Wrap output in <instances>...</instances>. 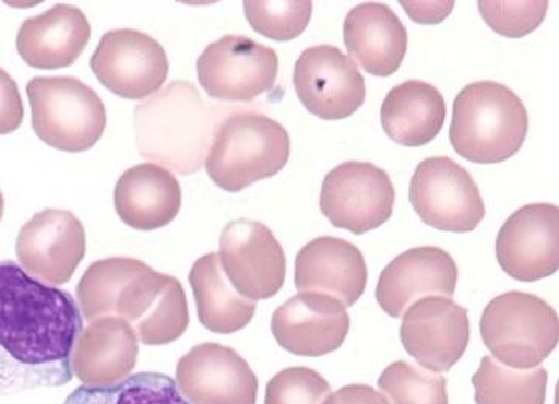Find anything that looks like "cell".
<instances>
[{"label": "cell", "mask_w": 559, "mask_h": 404, "mask_svg": "<svg viewBox=\"0 0 559 404\" xmlns=\"http://www.w3.org/2000/svg\"><path fill=\"white\" fill-rule=\"evenodd\" d=\"M243 10L254 32L265 38L285 43L302 35L312 20L313 3L310 0H247Z\"/></svg>", "instance_id": "cell-31"}, {"label": "cell", "mask_w": 559, "mask_h": 404, "mask_svg": "<svg viewBox=\"0 0 559 404\" xmlns=\"http://www.w3.org/2000/svg\"><path fill=\"white\" fill-rule=\"evenodd\" d=\"M411 205L424 224L448 233H469L485 217L483 195L472 174L448 157L417 166L409 188Z\"/></svg>", "instance_id": "cell-7"}, {"label": "cell", "mask_w": 559, "mask_h": 404, "mask_svg": "<svg viewBox=\"0 0 559 404\" xmlns=\"http://www.w3.org/2000/svg\"><path fill=\"white\" fill-rule=\"evenodd\" d=\"M549 2H479L485 22L499 35L522 38L539 27Z\"/></svg>", "instance_id": "cell-33"}, {"label": "cell", "mask_w": 559, "mask_h": 404, "mask_svg": "<svg viewBox=\"0 0 559 404\" xmlns=\"http://www.w3.org/2000/svg\"><path fill=\"white\" fill-rule=\"evenodd\" d=\"M81 332L83 314L70 293L0 262V396L70 383Z\"/></svg>", "instance_id": "cell-1"}, {"label": "cell", "mask_w": 559, "mask_h": 404, "mask_svg": "<svg viewBox=\"0 0 559 404\" xmlns=\"http://www.w3.org/2000/svg\"><path fill=\"white\" fill-rule=\"evenodd\" d=\"M331 384L310 367H288L266 384L265 404H323Z\"/></svg>", "instance_id": "cell-32"}, {"label": "cell", "mask_w": 559, "mask_h": 404, "mask_svg": "<svg viewBox=\"0 0 559 404\" xmlns=\"http://www.w3.org/2000/svg\"><path fill=\"white\" fill-rule=\"evenodd\" d=\"M344 44L350 57L373 76H391L408 50V32L391 7L365 2L344 21Z\"/></svg>", "instance_id": "cell-22"}, {"label": "cell", "mask_w": 559, "mask_h": 404, "mask_svg": "<svg viewBox=\"0 0 559 404\" xmlns=\"http://www.w3.org/2000/svg\"><path fill=\"white\" fill-rule=\"evenodd\" d=\"M24 121V104L13 78L0 69V135L17 131Z\"/></svg>", "instance_id": "cell-34"}, {"label": "cell", "mask_w": 559, "mask_h": 404, "mask_svg": "<svg viewBox=\"0 0 559 404\" xmlns=\"http://www.w3.org/2000/svg\"><path fill=\"white\" fill-rule=\"evenodd\" d=\"M503 272L521 283L549 277L559 269V210L550 203L522 206L507 218L496 240Z\"/></svg>", "instance_id": "cell-15"}, {"label": "cell", "mask_w": 559, "mask_h": 404, "mask_svg": "<svg viewBox=\"0 0 559 404\" xmlns=\"http://www.w3.org/2000/svg\"><path fill=\"white\" fill-rule=\"evenodd\" d=\"M117 317L128 322L144 346H165L190 325L187 295L176 277L150 269L126 285Z\"/></svg>", "instance_id": "cell-16"}, {"label": "cell", "mask_w": 559, "mask_h": 404, "mask_svg": "<svg viewBox=\"0 0 559 404\" xmlns=\"http://www.w3.org/2000/svg\"><path fill=\"white\" fill-rule=\"evenodd\" d=\"M3 206H5V202H3L2 191H0V221H2L3 216Z\"/></svg>", "instance_id": "cell-36"}, {"label": "cell", "mask_w": 559, "mask_h": 404, "mask_svg": "<svg viewBox=\"0 0 559 404\" xmlns=\"http://www.w3.org/2000/svg\"><path fill=\"white\" fill-rule=\"evenodd\" d=\"M277 70L273 48L236 35L210 44L198 61L200 85L221 102H251L266 94L275 87Z\"/></svg>", "instance_id": "cell-8"}, {"label": "cell", "mask_w": 559, "mask_h": 404, "mask_svg": "<svg viewBox=\"0 0 559 404\" xmlns=\"http://www.w3.org/2000/svg\"><path fill=\"white\" fill-rule=\"evenodd\" d=\"M290 157V136L280 122L264 114L235 112L214 129L206 173L218 188L239 192L270 179Z\"/></svg>", "instance_id": "cell-4"}, {"label": "cell", "mask_w": 559, "mask_h": 404, "mask_svg": "<svg viewBox=\"0 0 559 404\" xmlns=\"http://www.w3.org/2000/svg\"><path fill=\"white\" fill-rule=\"evenodd\" d=\"M447 118V104L435 85L406 81L384 98L381 124L392 142L402 146H425L439 135Z\"/></svg>", "instance_id": "cell-25"}, {"label": "cell", "mask_w": 559, "mask_h": 404, "mask_svg": "<svg viewBox=\"0 0 559 404\" xmlns=\"http://www.w3.org/2000/svg\"><path fill=\"white\" fill-rule=\"evenodd\" d=\"M114 203L126 225L139 231H154L171 224L179 214L180 183L168 169L143 163L120 177Z\"/></svg>", "instance_id": "cell-24"}, {"label": "cell", "mask_w": 559, "mask_h": 404, "mask_svg": "<svg viewBox=\"0 0 559 404\" xmlns=\"http://www.w3.org/2000/svg\"><path fill=\"white\" fill-rule=\"evenodd\" d=\"M366 284L365 256L347 240L318 237L296 256L295 285L299 292L332 296L347 309L361 298Z\"/></svg>", "instance_id": "cell-20"}, {"label": "cell", "mask_w": 559, "mask_h": 404, "mask_svg": "<svg viewBox=\"0 0 559 404\" xmlns=\"http://www.w3.org/2000/svg\"><path fill=\"white\" fill-rule=\"evenodd\" d=\"M457 280V265L445 250L437 247L411 248L381 272L377 284V302L389 317L402 318L420 299L429 296L451 298Z\"/></svg>", "instance_id": "cell-19"}, {"label": "cell", "mask_w": 559, "mask_h": 404, "mask_svg": "<svg viewBox=\"0 0 559 404\" xmlns=\"http://www.w3.org/2000/svg\"><path fill=\"white\" fill-rule=\"evenodd\" d=\"M64 404H191L181 396L176 381L163 373L142 372L112 388L81 385Z\"/></svg>", "instance_id": "cell-29"}, {"label": "cell", "mask_w": 559, "mask_h": 404, "mask_svg": "<svg viewBox=\"0 0 559 404\" xmlns=\"http://www.w3.org/2000/svg\"><path fill=\"white\" fill-rule=\"evenodd\" d=\"M403 317V347L429 372H448L464 357L469 343L468 311L445 296L414 302Z\"/></svg>", "instance_id": "cell-14"}, {"label": "cell", "mask_w": 559, "mask_h": 404, "mask_svg": "<svg viewBox=\"0 0 559 404\" xmlns=\"http://www.w3.org/2000/svg\"><path fill=\"white\" fill-rule=\"evenodd\" d=\"M222 270L239 295L250 301L270 299L283 288L287 261L281 243L264 224L239 218L221 236Z\"/></svg>", "instance_id": "cell-10"}, {"label": "cell", "mask_w": 559, "mask_h": 404, "mask_svg": "<svg viewBox=\"0 0 559 404\" xmlns=\"http://www.w3.org/2000/svg\"><path fill=\"white\" fill-rule=\"evenodd\" d=\"M480 335L501 365L533 369L558 346V313L531 293H503L485 307Z\"/></svg>", "instance_id": "cell-5"}, {"label": "cell", "mask_w": 559, "mask_h": 404, "mask_svg": "<svg viewBox=\"0 0 559 404\" xmlns=\"http://www.w3.org/2000/svg\"><path fill=\"white\" fill-rule=\"evenodd\" d=\"M395 189L386 170L372 163L346 162L325 176L320 206L336 228L365 235L386 224Z\"/></svg>", "instance_id": "cell-9"}, {"label": "cell", "mask_w": 559, "mask_h": 404, "mask_svg": "<svg viewBox=\"0 0 559 404\" xmlns=\"http://www.w3.org/2000/svg\"><path fill=\"white\" fill-rule=\"evenodd\" d=\"M294 84L299 102L321 120H344L366 99V84L354 59L338 47L314 46L296 61Z\"/></svg>", "instance_id": "cell-12"}, {"label": "cell", "mask_w": 559, "mask_h": 404, "mask_svg": "<svg viewBox=\"0 0 559 404\" xmlns=\"http://www.w3.org/2000/svg\"><path fill=\"white\" fill-rule=\"evenodd\" d=\"M139 340L120 317L99 318L78 336L72 352V372L87 388H112L135 369Z\"/></svg>", "instance_id": "cell-21"}, {"label": "cell", "mask_w": 559, "mask_h": 404, "mask_svg": "<svg viewBox=\"0 0 559 404\" xmlns=\"http://www.w3.org/2000/svg\"><path fill=\"white\" fill-rule=\"evenodd\" d=\"M91 67L107 91L126 99L157 94L169 72L165 48L146 33L128 28L103 36Z\"/></svg>", "instance_id": "cell-11"}, {"label": "cell", "mask_w": 559, "mask_h": 404, "mask_svg": "<svg viewBox=\"0 0 559 404\" xmlns=\"http://www.w3.org/2000/svg\"><path fill=\"white\" fill-rule=\"evenodd\" d=\"M379 388L389 404H448L445 378L406 361L389 365Z\"/></svg>", "instance_id": "cell-30"}, {"label": "cell", "mask_w": 559, "mask_h": 404, "mask_svg": "<svg viewBox=\"0 0 559 404\" xmlns=\"http://www.w3.org/2000/svg\"><path fill=\"white\" fill-rule=\"evenodd\" d=\"M88 39L91 24L83 11L59 3L25 21L17 33L16 46L29 67L55 70L75 64Z\"/></svg>", "instance_id": "cell-23"}, {"label": "cell", "mask_w": 559, "mask_h": 404, "mask_svg": "<svg viewBox=\"0 0 559 404\" xmlns=\"http://www.w3.org/2000/svg\"><path fill=\"white\" fill-rule=\"evenodd\" d=\"M151 266L132 258H109L92 263L76 287L81 314L88 322L117 317V302L126 285Z\"/></svg>", "instance_id": "cell-28"}, {"label": "cell", "mask_w": 559, "mask_h": 404, "mask_svg": "<svg viewBox=\"0 0 559 404\" xmlns=\"http://www.w3.org/2000/svg\"><path fill=\"white\" fill-rule=\"evenodd\" d=\"M323 404H389L386 396L366 384H349L325 399Z\"/></svg>", "instance_id": "cell-35"}, {"label": "cell", "mask_w": 559, "mask_h": 404, "mask_svg": "<svg viewBox=\"0 0 559 404\" xmlns=\"http://www.w3.org/2000/svg\"><path fill=\"white\" fill-rule=\"evenodd\" d=\"M133 124L142 157L180 176L202 168L217 126L214 110L187 81H174L139 104Z\"/></svg>", "instance_id": "cell-2"}, {"label": "cell", "mask_w": 559, "mask_h": 404, "mask_svg": "<svg viewBox=\"0 0 559 404\" xmlns=\"http://www.w3.org/2000/svg\"><path fill=\"white\" fill-rule=\"evenodd\" d=\"M346 307L321 293L301 292L272 318V332L284 350L298 357H324L338 350L349 335Z\"/></svg>", "instance_id": "cell-18"}, {"label": "cell", "mask_w": 559, "mask_h": 404, "mask_svg": "<svg viewBox=\"0 0 559 404\" xmlns=\"http://www.w3.org/2000/svg\"><path fill=\"white\" fill-rule=\"evenodd\" d=\"M16 254L29 276L51 287L62 285L86 256V231L70 211L44 210L22 226Z\"/></svg>", "instance_id": "cell-13"}, {"label": "cell", "mask_w": 559, "mask_h": 404, "mask_svg": "<svg viewBox=\"0 0 559 404\" xmlns=\"http://www.w3.org/2000/svg\"><path fill=\"white\" fill-rule=\"evenodd\" d=\"M527 132V109L507 85L483 81L455 96L450 142L466 161L483 165L509 161Z\"/></svg>", "instance_id": "cell-3"}, {"label": "cell", "mask_w": 559, "mask_h": 404, "mask_svg": "<svg viewBox=\"0 0 559 404\" xmlns=\"http://www.w3.org/2000/svg\"><path fill=\"white\" fill-rule=\"evenodd\" d=\"M472 381L476 404H544L549 373L544 367L512 369L484 357Z\"/></svg>", "instance_id": "cell-27"}, {"label": "cell", "mask_w": 559, "mask_h": 404, "mask_svg": "<svg viewBox=\"0 0 559 404\" xmlns=\"http://www.w3.org/2000/svg\"><path fill=\"white\" fill-rule=\"evenodd\" d=\"M190 284L200 324L210 332L229 335L247 328L257 313V302L236 292L222 270L218 254L202 256L192 265Z\"/></svg>", "instance_id": "cell-26"}, {"label": "cell", "mask_w": 559, "mask_h": 404, "mask_svg": "<svg viewBox=\"0 0 559 404\" xmlns=\"http://www.w3.org/2000/svg\"><path fill=\"white\" fill-rule=\"evenodd\" d=\"M32 124L48 146L64 152L92 150L106 129V107L76 78H33L27 85Z\"/></svg>", "instance_id": "cell-6"}, {"label": "cell", "mask_w": 559, "mask_h": 404, "mask_svg": "<svg viewBox=\"0 0 559 404\" xmlns=\"http://www.w3.org/2000/svg\"><path fill=\"white\" fill-rule=\"evenodd\" d=\"M176 384L191 404H257L258 377L233 348L217 343L192 347L180 359Z\"/></svg>", "instance_id": "cell-17"}]
</instances>
